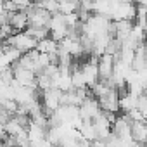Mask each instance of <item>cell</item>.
I'll return each mask as SVG.
<instances>
[{"label": "cell", "mask_w": 147, "mask_h": 147, "mask_svg": "<svg viewBox=\"0 0 147 147\" xmlns=\"http://www.w3.org/2000/svg\"><path fill=\"white\" fill-rule=\"evenodd\" d=\"M9 24L12 26V30H14L16 33H19V31H26V28L30 26L26 11H18V12H12V14H11V19H9Z\"/></svg>", "instance_id": "277c9868"}, {"label": "cell", "mask_w": 147, "mask_h": 147, "mask_svg": "<svg viewBox=\"0 0 147 147\" xmlns=\"http://www.w3.org/2000/svg\"><path fill=\"white\" fill-rule=\"evenodd\" d=\"M114 64H116V57L111 54H102L97 59V69H99V80L102 82H109L113 78L114 73Z\"/></svg>", "instance_id": "3957f363"}, {"label": "cell", "mask_w": 147, "mask_h": 147, "mask_svg": "<svg viewBox=\"0 0 147 147\" xmlns=\"http://www.w3.org/2000/svg\"><path fill=\"white\" fill-rule=\"evenodd\" d=\"M137 109H138V111L144 114V118H145V121H147V95H145V94H142V95L138 97Z\"/></svg>", "instance_id": "ba28073f"}, {"label": "cell", "mask_w": 147, "mask_h": 147, "mask_svg": "<svg viewBox=\"0 0 147 147\" xmlns=\"http://www.w3.org/2000/svg\"><path fill=\"white\" fill-rule=\"evenodd\" d=\"M131 138L135 144H147V121H131Z\"/></svg>", "instance_id": "5b68a950"}, {"label": "cell", "mask_w": 147, "mask_h": 147, "mask_svg": "<svg viewBox=\"0 0 147 147\" xmlns=\"http://www.w3.org/2000/svg\"><path fill=\"white\" fill-rule=\"evenodd\" d=\"M4 43H5V45H11V47H14V49H18L21 54H26V52L35 50L38 42H36L33 36H30L26 31H19V33L11 35Z\"/></svg>", "instance_id": "6da1fadb"}, {"label": "cell", "mask_w": 147, "mask_h": 147, "mask_svg": "<svg viewBox=\"0 0 147 147\" xmlns=\"http://www.w3.org/2000/svg\"><path fill=\"white\" fill-rule=\"evenodd\" d=\"M131 69H135V71L147 69V43H142V45L137 47V50H135V59H133V64H131Z\"/></svg>", "instance_id": "8992f818"}, {"label": "cell", "mask_w": 147, "mask_h": 147, "mask_svg": "<svg viewBox=\"0 0 147 147\" xmlns=\"http://www.w3.org/2000/svg\"><path fill=\"white\" fill-rule=\"evenodd\" d=\"M36 50L40 54H49V55H55L59 50V42H55L52 36H47L43 40H40L36 43Z\"/></svg>", "instance_id": "52a82bcc"}, {"label": "cell", "mask_w": 147, "mask_h": 147, "mask_svg": "<svg viewBox=\"0 0 147 147\" xmlns=\"http://www.w3.org/2000/svg\"><path fill=\"white\" fill-rule=\"evenodd\" d=\"M144 94H145V95H147V88H145V92H144Z\"/></svg>", "instance_id": "30bf717a"}, {"label": "cell", "mask_w": 147, "mask_h": 147, "mask_svg": "<svg viewBox=\"0 0 147 147\" xmlns=\"http://www.w3.org/2000/svg\"><path fill=\"white\" fill-rule=\"evenodd\" d=\"M4 2H5V0H0V5H4Z\"/></svg>", "instance_id": "9c48e42d"}, {"label": "cell", "mask_w": 147, "mask_h": 147, "mask_svg": "<svg viewBox=\"0 0 147 147\" xmlns=\"http://www.w3.org/2000/svg\"><path fill=\"white\" fill-rule=\"evenodd\" d=\"M78 113H80V118H82L83 121H94V119L102 113V109H100V106H99V100H97L95 97L88 95V97L82 102V106L78 107Z\"/></svg>", "instance_id": "7a4b0ae2"}]
</instances>
